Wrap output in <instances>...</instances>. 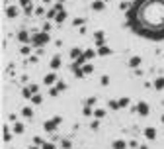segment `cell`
I'll list each match as a JSON object with an SVG mask.
<instances>
[{"label": "cell", "instance_id": "1", "mask_svg": "<svg viewBox=\"0 0 164 149\" xmlns=\"http://www.w3.org/2000/svg\"><path fill=\"white\" fill-rule=\"evenodd\" d=\"M125 26L141 39L164 41V0H131Z\"/></svg>", "mask_w": 164, "mask_h": 149}]
</instances>
